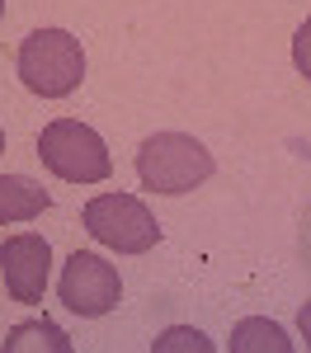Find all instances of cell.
Instances as JSON below:
<instances>
[{"label":"cell","mask_w":311,"mask_h":353,"mask_svg":"<svg viewBox=\"0 0 311 353\" xmlns=\"http://www.w3.org/2000/svg\"><path fill=\"white\" fill-rule=\"evenodd\" d=\"M137 179L141 189L165 198L194 193L203 179H212V151L189 132H156L137 151Z\"/></svg>","instance_id":"cell-1"},{"label":"cell","mask_w":311,"mask_h":353,"mask_svg":"<svg viewBox=\"0 0 311 353\" xmlns=\"http://www.w3.org/2000/svg\"><path fill=\"white\" fill-rule=\"evenodd\" d=\"M19 81L43 94V99H61L85 81V48L81 38H71L66 28H38L19 43Z\"/></svg>","instance_id":"cell-2"},{"label":"cell","mask_w":311,"mask_h":353,"mask_svg":"<svg viewBox=\"0 0 311 353\" xmlns=\"http://www.w3.org/2000/svg\"><path fill=\"white\" fill-rule=\"evenodd\" d=\"M38 161L48 165L57 179H66V184H104L113 174L104 137L94 128H85V123H76V118H57V123L43 128Z\"/></svg>","instance_id":"cell-3"},{"label":"cell","mask_w":311,"mask_h":353,"mask_svg":"<svg viewBox=\"0 0 311 353\" xmlns=\"http://www.w3.org/2000/svg\"><path fill=\"white\" fill-rule=\"evenodd\" d=\"M85 231L99 245H109L118 254H146L161 241V221L146 212V203L132 198V193H99L85 203Z\"/></svg>","instance_id":"cell-4"},{"label":"cell","mask_w":311,"mask_h":353,"mask_svg":"<svg viewBox=\"0 0 311 353\" xmlns=\"http://www.w3.org/2000/svg\"><path fill=\"white\" fill-rule=\"evenodd\" d=\"M57 297L66 311H76L85 321H99L109 316L118 297H123V283H118V269H113L104 254H90V250H76L61 269V283H57Z\"/></svg>","instance_id":"cell-5"},{"label":"cell","mask_w":311,"mask_h":353,"mask_svg":"<svg viewBox=\"0 0 311 353\" xmlns=\"http://www.w3.org/2000/svg\"><path fill=\"white\" fill-rule=\"evenodd\" d=\"M0 269H5V292L10 301H43L48 292V273H52V245L43 241V236H10V241L0 245Z\"/></svg>","instance_id":"cell-6"},{"label":"cell","mask_w":311,"mask_h":353,"mask_svg":"<svg viewBox=\"0 0 311 353\" xmlns=\"http://www.w3.org/2000/svg\"><path fill=\"white\" fill-rule=\"evenodd\" d=\"M52 208V193L43 184H33L24 174H0V226H14V221H33Z\"/></svg>","instance_id":"cell-7"},{"label":"cell","mask_w":311,"mask_h":353,"mask_svg":"<svg viewBox=\"0 0 311 353\" xmlns=\"http://www.w3.org/2000/svg\"><path fill=\"white\" fill-rule=\"evenodd\" d=\"M288 349H292V339L274 321L250 316V321H241V325L231 330V353H288Z\"/></svg>","instance_id":"cell-8"},{"label":"cell","mask_w":311,"mask_h":353,"mask_svg":"<svg viewBox=\"0 0 311 353\" xmlns=\"http://www.w3.org/2000/svg\"><path fill=\"white\" fill-rule=\"evenodd\" d=\"M28 349H48V353H71L66 330L52 321H24L5 334V353H28Z\"/></svg>","instance_id":"cell-9"},{"label":"cell","mask_w":311,"mask_h":353,"mask_svg":"<svg viewBox=\"0 0 311 353\" xmlns=\"http://www.w3.org/2000/svg\"><path fill=\"white\" fill-rule=\"evenodd\" d=\"M156 353H174V349H194V353H212V339L203 334V330H189V325H174L165 330L156 344H151Z\"/></svg>","instance_id":"cell-10"},{"label":"cell","mask_w":311,"mask_h":353,"mask_svg":"<svg viewBox=\"0 0 311 353\" xmlns=\"http://www.w3.org/2000/svg\"><path fill=\"white\" fill-rule=\"evenodd\" d=\"M292 66L311 81V19L297 28V38H292Z\"/></svg>","instance_id":"cell-11"},{"label":"cell","mask_w":311,"mask_h":353,"mask_svg":"<svg viewBox=\"0 0 311 353\" xmlns=\"http://www.w3.org/2000/svg\"><path fill=\"white\" fill-rule=\"evenodd\" d=\"M297 325H302V339H307V349H311V301L302 306V316H297Z\"/></svg>","instance_id":"cell-12"},{"label":"cell","mask_w":311,"mask_h":353,"mask_svg":"<svg viewBox=\"0 0 311 353\" xmlns=\"http://www.w3.org/2000/svg\"><path fill=\"white\" fill-rule=\"evenodd\" d=\"M0 156H5V132H0Z\"/></svg>","instance_id":"cell-13"},{"label":"cell","mask_w":311,"mask_h":353,"mask_svg":"<svg viewBox=\"0 0 311 353\" xmlns=\"http://www.w3.org/2000/svg\"><path fill=\"white\" fill-rule=\"evenodd\" d=\"M0 14H5V0H0Z\"/></svg>","instance_id":"cell-14"}]
</instances>
